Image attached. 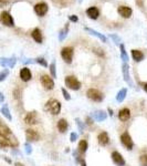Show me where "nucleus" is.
<instances>
[{
    "label": "nucleus",
    "instance_id": "obj_1",
    "mask_svg": "<svg viewBox=\"0 0 147 166\" xmlns=\"http://www.w3.org/2000/svg\"><path fill=\"white\" fill-rule=\"evenodd\" d=\"M47 110H48L50 113H52L53 115H57L60 113L61 111V103L59 102L58 100H50L48 103H47Z\"/></svg>",
    "mask_w": 147,
    "mask_h": 166
},
{
    "label": "nucleus",
    "instance_id": "obj_2",
    "mask_svg": "<svg viewBox=\"0 0 147 166\" xmlns=\"http://www.w3.org/2000/svg\"><path fill=\"white\" fill-rule=\"evenodd\" d=\"M64 82H65V85H67V88H69V89H71V90L77 91V90H80L81 89V82L77 80L75 77H72V75H70V77H67V78H65V80H64Z\"/></svg>",
    "mask_w": 147,
    "mask_h": 166
},
{
    "label": "nucleus",
    "instance_id": "obj_3",
    "mask_svg": "<svg viewBox=\"0 0 147 166\" xmlns=\"http://www.w3.org/2000/svg\"><path fill=\"white\" fill-rule=\"evenodd\" d=\"M87 95L90 100H92L94 102H102L103 98H104L102 92L96 89H89L87 92Z\"/></svg>",
    "mask_w": 147,
    "mask_h": 166
},
{
    "label": "nucleus",
    "instance_id": "obj_4",
    "mask_svg": "<svg viewBox=\"0 0 147 166\" xmlns=\"http://www.w3.org/2000/svg\"><path fill=\"white\" fill-rule=\"evenodd\" d=\"M0 22L6 27L15 26V21H13L12 16H11L8 11H2V12H1V15H0Z\"/></svg>",
    "mask_w": 147,
    "mask_h": 166
},
{
    "label": "nucleus",
    "instance_id": "obj_5",
    "mask_svg": "<svg viewBox=\"0 0 147 166\" xmlns=\"http://www.w3.org/2000/svg\"><path fill=\"white\" fill-rule=\"evenodd\" d=\"M61 57L67 63L70 64L72 62V59H73V48H71V47L63 48L62 51H61Z\"/></svg>",
    "mask_w": 147,
    "mask_h": 166
},
{
    "label": "nucleus",
    "instance_id": "obj_6",
    "mask_svg": "<svg viewBox=\"0 0 147 166\" xmlns=\"http://www.w3.org/2000/svg\"><path fill=\"white\" fill-rule=\"evenodd\" d=\"M122 71H123V77H124L125 82L127 83L128 85L134 86L133 80H132L131 75H129V65H128L126 62H124V63H123V65H122Z\"/></svg>",
    "mask_w": 147,
    "mask_h": 166
},
{
    "label": "nucleus",
    "instance_id": "obj_7",
    "mask_svg": "<svg viewBox=\"0 0 147 166\" xmlns=\"http://www.w3.org/2000/svg\"><path fill=\"white\" fill-rule=\"evenodd\" d=\"M121 142L122 144L124 145L127 150H132L133 148V146H134V143H133V140H132L131 135L128 134L127 132H125V133H123L121 136Z\"/></svg>",
    "mask_w": 147,
    "mask_h": 166
},
{
    "label": "nucleus",
    "instance_id": "obj_8",
    "mask_svg": "<svg viewBox=\"0 0 147 166\" xmlns=\"http://www.w3.org/2000/svg\"><path fill=\"white\" fill-rule=\"evenodd\" d=\"M49 10V6L48 3L45 2H39L34 6V12L40 17H43L45 13L48 12Z\"/></svg>",
    "mask_w": 147,
    "mask_h": 166
},
{
    "label": "nucleus",
    "instance_id": "obj_9",
    "mask_svg": "<svg viewBox=\"0 0 147 166\" xmlns=\"http://www.w3.org/2000/svg\"><path fill=\"white\" fill-rule=\"evenodd\" d=\"M40 81H41V84H42V86H43L44 89L52 90L53 88H54V81L52 80L49 75H47V74L42 75V77L40 78Z\"/></svg>",
    "mask_w": 147,
    "mask_h": 166
},
{
    "label": "nucleus",
    "instance_id": "obj_10",
    "mask_svg": "<svg viewBox=\"0 0 147 166\" xmlns=\"http://www.w3.org/2000/svg\"><path fill=\"white\" fill-rule=\"evenodd\" d=\"M17 63V59L15 57L11 58H0V64L3 68H13Z\"/></svg>",
    "mask_w": 147,
    "mask_h": 166
},
{
    "label": "nucleus",
    "instance_id": "obj_11",
    "mask_svg": "<svg viewBox=\"0 0 147 166\" xmlns=\"http://www.w3.org/2000/svg\"><path fill=\"white\" fill-rule=\"evenodd\" d=\"M117 12L121 17H123L125 19H128V18H131L132 17L133 10H132V8H129V7H127V6H121V7H118Z\"/></svg>",
    "mask_w": 147,
    "mask_h": 166
},
{
    "label": "nucleus",
    "instance_id": "obj_12",
    "mask_svg": "<svg viewBox=\"0 0 147 166\" xmlns=\"http://www.w3.org/2000/svg\"><path fill=\"white\" fill-rule=\"evenodd\" d=\"M24 122H26L27 124H37L39 122V118H38V115L35 112H30L28 114L26 115V118H24Z\"/></svg>",
    "mask_w": 147,
    "mask_h": 166
},
{
    "label": "nucleus",
    "instance_id": "obj_13",
    "mask_svg": "<svg viewBox=\"0 0 147 166\" xmlns=\"http://www.w3.org/2000/svg\"><path fill=\"white\" fill-rule=\"evenodd\" d=\"M112 160L113 162L116 164L117 166H124L125 165V160L124 157L122 156L118 152H113L112 153Z\"/></svg>",
    "mask_w": 147,
    "mask_h": 166
},
{
    "label": "nucleus",
    "instance_id": "obj_14",
    "mask_svg": "<svg viewBox=\"0 0 147 166\" xmlns=\"http://www.w3.org/2000/svg\"><path fill=\"white\" fill-rule=\"evenodd\" d=\"M20 78H21V80L24 81V82H28V81L31 80L32 74L30 69H28V68H22V69L20 70Z\"/></svg>",
    "mask_w": 147,
    "mask_h": 166
},
{
    "label": "nucleus",
    "instance_id": "obj_15",
    "mask_svg": "<svg viewBox=\"0 0 147 166\" xmlns=\"http://www.w3.org/2000/svg\"><path fill=\"white\" fill-rule=\"evenodd\" d=\"M84 29H85V31L89 32L90 35H94V37H96V38H99L102 42H107V38H106L103 33H100L99 31H96V30H94V29L87 28H87H84Z\"/></svg>",
    "mask_w": 147,
    "mask_h": 166
},
{
    "label": "nucleus",
    "instance_id": "obj_16",
    "mask_svg": "<svg viewBox=\"0 0 147 166\" xmlns=\"http://www.w3.org/2000/svg\"><path fill=\"white\" fill-rule=\"evenodd\" d=\"M87 16L89 17L90 19L92 20H95L99 18L100 16V11L96 7H90L89 9L87 10Z\"/></svg>",
    "mask_w": 147,
    "mask_h": 166
},
{
    "label": "nucleus",
    "instance_id": "obj_17",
    "mask_svg": "<svg viewBox=\"0 0 147 166\" xmlns=\"http://www.w3.org/2000/svg\"><path fill=\"white\" fill-rule=\"evenodd\" d=\"M26 138L28 141H38L40 138V135H39V133L37 131L29 128V130L26 131Z\"/></svg>",
    "mask_w": 147,
    "mask_h": 166
},
{
    "label": "nucleus",
    "instance_id": "obj_18",
    "mask_svg": "<svg viewBox=\"0 0 147 166\" xmlns=\"http://www.w3.org/2000/svg\"><path fill=\"white\" fill-rule=\"evenodd\" d=\"M97 141H99L100 145L105 146V145H107V144H109V134H107L106 132H102V133H100L99 136H97Z\"/></svg>",
    "mask_w": 147,
    "mask_h": 166
},
{
    "label": "nucleus",
    "instance_id": "obj_19",
    "mask_svg": "<svg viewBox=\"0 0 147 166\" xmlns=\"http://www.w3.org/2000/svg\"><path fill=\"white\" fill-rule=\"evenodd\" d=\"M129 118H131V111L128 109H122L118 113V118L122 122H126L127 120H129Z\"/></svg>",
    "mask_w": 147,
    "mask_h": 166
},
{
    "label": "nucleus",
    "instance_id": "obj_20",
    "mask_svg": "<svg viewBox=\"0 0 147 166\" xmlns=\"http://www.w3.org/2000/svg\"><path fill=\"white\" fill-rule=\"evenodd\" d=\"M132 57H133V60L136 61V62H141V61L144 60V53L139 50H136V49L132 50Z\"/></svg>",
    "mask_w": 147,
    "mask_h": 166
},
{
    "label": "nucleus",
    "instance_id": "obj_21",
    "mask_svg": "<svg viewBox=\"0 0 147 166\" xmlns=\"http://www.w3.org/2000/svg\"><path fill=\"white\" fill-rule=\"evenodd\" d=\"M106 118H107L106 113L104 111H101V110L95 111L94 113H93V118H94L95 121H97V122L104 121V120H106Z\"/></svg>",
    "mask_w": 147,
    "mask_h": 166
},
{
    "label": "nucleus",
    "instance_id": "obj_22",
    "mask_svg": "<svg viewBox=\"0 0 147 166\" xmlns=\"http://www.w3.org/2000/svg\"><path fill=\"white\" fill-rule=\"evenodd\" d=\"M31 35L37 43H42V33H41V30L39 28H35L34 30L32 31Z\"/></svg>",
    "mask_w": 147,
    "mask_h": 166
},
{
    "label": "nucleus",
    "instance_id": "obj_23",
    "mask_svg": "<svg viewBox=\"0 0 147 166\" xmlns=\"http://www.w3.org/2000/svg\"><path fill=\"white\" fill-rule=\"evenodd\" d=\"M67 33H69V25L67 23L65 27L59 31V41H63L64 39L67 37Z\"/></svg>",
    "mask_w": 147,
    "mask_h": 166
},
{
    "label": "nucleus",
    "instance_id": "obj_24",
    "mask_svg": "<svg viewBox=\"0 0 147 166\" xmlns=\"http://www.w3.org/2000/svg\"><path fill=\"white\" fill-rule=\"evenodd\" d=\"M58 130L61 133H64L67 130V122L64 118H61L60 121L58 122Z\"/></svg>",
    "mask_w": 147,
    "mask_h": 166
},
{
    "label": "nucleus",
    "instance_id": "obj_25",
    "mask_svg": "<svg viewBox=\"0 0 147 166\" xmlns=\"http://www.w3.org/2000/svg\"><path fill=\"white\" fill-rule=\"evenodd\" d=\"M126 94H127V90L126 89H121L118 91L117 95H116V101L117 102H123L126 98Z\"/></svg>",
    "mask_w": 147,
    "mask_h": 166
},
{
    "label": "nucleus",
    "instance_id": "obj_26",
    "mask_svg": "<svg viewBox=\"0 0 147 166\" xmlns=\"http://www.w3.org/2000/svg\"><path fill=\"white\" fill-rule=\"evenodd\" d=\"M1 113H2V115L7 118V120H9V121L12 120V116L10 114V111H9V109H8V105H7V104H5V105L1 108Z\"/></svg>",
    "mask_w": 147,
    "mask_h": 166
},
{
    "label": "nucleus",
    "instance_id": "obj_27",
    "mask_svg": "<svg viewBox=\"0 0 147 166\" xmlns=\"http://www.w3.org/2000/svg\"><path fill=\"white\" fill-rule=\"evenodd\" d=\"M119 50H121V58L122 60L124 61V62H127L128 61V55L126 53V50H125V45L123 43L119 45Z\"/></svg>",
    "mask_w": 147,
    "mask_h": 166
},
{
    "label": "nucleus",
    "instance_id": "obj_28",
    "mask_svg": "<svg viewBox=\"0 0 147 166\" xmlns=\"http://www.w3.org/2000/svg\"><path fill=\"white\" fill-rule=\"evenodd\" d=\"M87 147H89V144H87V141H81L80 143H79V151H80L81 153H85L87 151Z\"/></svg>",
    "mask_w": 147,
    "mask_h": 166
},
{
    "label": "nucleus",
    "instance_id": "obj_29",
    "mask_svg": "<svg viewBox=\"0 0 147 166\" xmlns=\"http://www.w3.org/2000/svg\"><path fill=\"white\" fill-rule=\"evenodd\" d=\"M50 73H51L52 78H57V67H55V61H52V63L50 64Z\"/></svg>",
    "mask_w": 147,
    "mask_h": 166
},
{
    "label": "nucleus",
    "instance_id": "obj_30",
    "mask_svg": "<svg viewBox=\"0 0 147 166\" xmlns=\"http://www.w3.org/2000/svg\"><path fill=\"white\" fill-rule=\"evenodd\" d=\"M35 63H38V64H40V65H42V67H44V68H47L48 67V62H47V61L44 60V59H43V58H37V59H35Z\"/></svg>",
    "mask_w": 147,
    "mask_h": 166
},
{
    "label": "nucleus",
    "instance_id": "obj_31",
    "mask_svg": "<svg viewBox=\"0 0 147 166\" xmlns=\"http://www.w3.org/2000/svg\"><path fill=\"white\" fill-rule=\"evenodd\" d=\"M9 75V70L8 69H5L3 71L0 72V82H2V81L6 80V78Z\"/></svg>",
    "mask_w": 147,
    "mask_h": 166
},
{
    "label": "nucleus",
    "instance_id": "obj_32",
    "mask_svg": "<svg viewBox=\"0 0 147 166\" xmlns=\"http://www.w3.org/2000/svg\"><path fill=\"white\" fill-rule=\"evenodd\" d=\"M109 37H111V38H112L113 40H114V43H115V45H119L122 43V39L119 38V37H118L117 35H111Z\"/></svg>",
    "mask_w": 147,
    "mask_h": 166
},
{
    "label": "nucleus",
    "instance_id": "obj_33",
    "mask_svg": "<svg viewBox=\"0 0 147 166\" xmlns=\"http://www.w3.org/2000/svg\"><path fill=\"white\" fill-rule=\"evenodd\" d=\"M139 163H141L142 166H147V154L142 155V156L139 157Z\"/></svg>",
    "mask_w": 147,
    "mask_h": 166
},
{
    "label": "nucleus",
    "instance_id": "obj_34",
    "mask_svg": "<svg viewBox=\"0 0 147 166\" xmlns=\"http://www.w3.org/2000/svg\"><path fill=\"white\" fill-rule=\"evenodd\" d=\"M24 150H26V153L28 154V155H30V154L32 153V146L29 143L24 144Z\"/></svg>",
    "mask_w": 147,
    "mask_h": 166
},
{
    "label": "nucleus",
    "instance_id": "obj_35",
    "mask_svg": "<svg viewBox=\"0 0 147 166\" xmlns=\"http://www.w3.org/2000/svg\"><path fill=\"white\" fill-rule=\"evenodd\" d=\"M62 94H63V98H64L65 100H67V101L71 100V95L69 94V92H67V91L65 89H62Z\"/></svg>",
    "mask_w": 147,
    "mask_h": 166
},
{
    "label": "nucleus",
    "instance_id": "obj_36",
    "mask_svg": "<svg viewBox=\"0 0 147 166\" xmlns=\"http://www.w3.org/2000/svg\"><path fill=\"white\" fill-rule=\"evenodd\" d=\"M77 126H79V130H80L81 132L83 131V128H84V125H83V123H82V121H81L80 118H77Z\"/></svg>",
    "mask_w": 147,
    "mask_h": 166
},
{
    "label": "nucleus",
    "instance_id": "obj_37",
    "mask_svg": "<svg viewBox=\"0 0 147 166\" xmlns=\"http://www.w3.org/2000/svg\"><path fill=\"white\" fill-rule=\"evenodd\" d=\"M69 20H70L71 22H77V21H79V18H77V16H75V15H71V16H69Z\"/></svg>",
    "mask_w": 147,
    "mask_h": 166
},
{
    "label": "nucleus",
    "instance_id": "obj_38",
    "mask_svg": "<svg viewBox=\"0 0 147 166\" xmlns=\"http://www.w3.org/2000/svg\"><path fill=\"white\" fill-rule=\"evenodd\" d=\"M22 62L24 64H31V63H34L35 61L32 60V59H24V60H22Z\"/></svg>",
    "mask_w": 147,
    "mask_h": 166
},
{
    "label": "nucleus",
    "instance_id": "obj_39",
    "mask_svg": "<svg viewBox=\"0 0 147 166\" xmlns=\"http://www.w3.org/2000/svg\"><path fill=\"white\" fill-rule=\"evenodd\" d=\"M77 140V133H72L71 134V142H75Z\"/></svg>",
    "mask_w": 147,
    "mask_h": 166
},
{
    "label": "nucleus",
    "instance_id": "obj_40",
    "mask_svg": "<svg viewBox=\"0 0 147 166\" xmlns=\"http://www.w3.org/2000/svg\"><path fill=\"white\" fill-rule=\"evenodd\" d=\"M8 0H0V8H3V7L6 6V5H8Z\"/></svg>",
    "mask_w": 147,
    "mask_h": 166
},
{
    "label": "nucleus",
    "instance_id": "obj_41",
    "mask_svg": "<svg viewBox=\"0 0 147 166\" xmlns=\"http://www.w3.org/2000/svg\"><path fill=\"white\" fill-rule=\"evenodd\" d=\"M5 101V96H3V93L0 92V103H2Z\"/></svg>",
    "mask_w": 147,
    "mask_h": 166
},
{
    "label": "nucleus",
    "instance_id": "obj_42",
    "mask_svg": "<svg viewBox=\"0 0 147 166\" xmlns=\"http://www.w3.org/2000/svg\"><path fill=\"white\" fill-rule=\"evenodd\" d=\"M15 166H24V165L21 164V163H19V162H16V163H15Z\"/></svg>",
    "mask_w": 147,
    "mask_h": 166
},
{
    "label": "nucleus",
    "instance_id": "obj_43",
    "mask_svg": "<svg viewBox=\"0 0 147 166\" xmlns=\"http://www.w3.org/2000/svg\"><path fill=\"white\" fill-rule=\"evenodd\" d=\"M80 163H81V166H87V164H85V162H84L83 160H81Z\"/></svg>",
    "mask_w": 147,
    "mask_h": 166
},
{
    "label": "nucleus",
    "instance_id": "obj_44",
    "mask_svg": "<svg viewBox=\"0 0 147 166\" xmlns=\"http://www.w3.org/2000/svg\"><path fill=\"white\" fill-rule=\"evenodd\" d=\"M143 88H144V91H145V92L147 93V83H145L144 86H143Z\"/></svg>",
    "mask_w": 147,
    "mask_h": 166
},
{
    "label": "nucleus",
    "instance_id": "obj_45",
    "mask_svg": "<svg viewBox=\"0 0 147 166\" xmlns=\"http://www.w3.org/2000/svg\"><path fill=\"white\" fill-rule=\"evenodd\" d=\"M109 115H113V111L111 109H109Z\"/></svg>",
    "mask_w": 147,
    "mask_h": 166
},
{
    "label": "nucleus",
    "instance_id": "obj_46",
    "mask_svg": "<svg viewBox=\"0 0 147 166\" xmlns=\"http://www.w3.org/2000/svg\"><path fill=\"white\" fill-rule=\"evenodd\" d=\"M82 1H83V0H79V2H82Z\"/></svg>",
    "mask_w": 147,
    "mask_h": 166
}]
</instances>
